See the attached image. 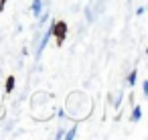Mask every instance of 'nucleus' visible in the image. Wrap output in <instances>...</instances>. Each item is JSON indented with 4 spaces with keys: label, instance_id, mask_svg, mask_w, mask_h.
<instances>
[{
    "label": "nucleus",
    "instance_id": "f257e3e1",
    "mask_svg": "<svg viewBox=\"0 0 148 140\" xmlns=\"http://www.w3.org/2000/svg\"><path fill=\"white\" fill-rule=\"evenodd\" d=\"M51 37H55V39H57V45L61 47L63 41H65V37H67V23H65V21L53 23V25H51Z\"/></svg>",
    "mask_w": 148,
    "mask_h": 140
},
{
    "label": "nucleus",
    "instance_id": "f03ea898",
    "mask_svg": "<svg viewBox=\"0 0 148 140\" xmlns=\"http://www.w3.org/2000/svg\"><path fill=\"white\" fill-rule=\"evenodd\" d=\"M49 39H51V27L47 29V33L41 37V41H39V47H37V53H35V57L39 59L41 55H43V51H45V47H47V43H49Z\"/></svg>",
    "mask_w": 148,
    "mask_h": 140
},
{
    "label": "nucleus",
    "instance_id": "7ed1b4c3",
    "mask_svg": "<svg viewBox=\"0 0 148 140\" xmlns=\"http://www.w3.org/2000/svg\"><path fill=\"white\" fill-rule=\"evenodd\" d=\"M43 0H33V4H31V10H33V14H35V19H39L41 16V12H43Z\"/></svg>",
    "mask_w": 148,
    "mask_h": 140
},
{
    "label": "nucleus",
    "instance_id": "20e7f679",
    "mask_svg": "<svg viewBox=\"0 0 148 140\" xmlns=\"http://www.w3.org/2000/svg\"><path fill=\"white\" fill-rule=\"evenodd\" d=\"M136 81H138V69H132V71L128 73V79H126V85H130V87H134V85H136Z\"/></svg>",
    "mask_w": 148,
    "mask_h": 140
},
{
    "label": "nucleus",
    "instance_id": "39448f33",
    "mask_svg": "<svg viewBox=\"0 0 148 140\" xmlns=\"http://www.w3.org/2000/svg\"><path fill=\"white\" fill-rule=\"evenodd\" d=\"M140 118H142V106H134V110H132V116H130V122H140Z\"/></svg>",
    "mask_w": 148,
    "mask_h": 140
},
{
    "label": "nucleus",
    "instance_id": "423d86ee",
    "mask_svg": "<svg viewBox=\"0 0 148 140\" xmlns=\"http://www.w3.org/2000/svg\"><path fill=\"white\" fill-rule=\"evenodd\" d=\"M14 83H16L14 75H8V77H6V93H12V91H14Z\"/></svg>",
    "mask_w": 148,
    "mask_h": 140
},
{
    "label": "nucleus",
    "instance_id": "0eeeda50",
    "mask_svg": "<svg viewBox=\"0 0 148 140\" xmlns=\"http://www.w3.org/2000/svg\"><path fill=\"white\" fill-rule=\"evenodd\" d=\"M75 136H77V128L73 126V128H71L69 132H65V136H63V138H67V140H73Z\"/></svg>",
    "mask_w": 148,
    "mask_h": 140
},
{
    "label": "nucleus",
    "instance_id": "6e6552de",
    "mask_svg": "<svg viewBox=\"0 0 148 140\" xmlns=\"http://www.w3.org/2000/svg\"><path fill=\"white\" fill-rule=\"evenodd\" d=\"M142 93H144V95H148V79H146V81H142Z\"/></svg>",
    "mask_w": 148,
    "mask_h": 140
},
{
    "label": "nucleus",
    "instance_id": "1a4fd4ad",
    "mask_svg": "<svg viewBox=\"0 0 148 140\" xmlns=\"http://www.w3.org/2000/svg\"><path fill=\"white\" fill-rule=\"evenodd\" d=\"M144 12H146V8H144V6H140V8H138V10H136V14H138V16H142V14H144Z\"/></svg>",
    "mask_w": 148,
    "mask_h": 140
},
{
    "label": "nucleus",
    "instance_id": "9d476101",
    "mask_svg": "<svg viewBox=\"0 0 148 140\" xmlns=\"http://www.w3.org/2000/svg\"><path fill=\"white\" fill-rule=\"evenodd\" d=\"M6 8V0H0V12H2Z\"/></svg>",
    "mask_w": 148,
    "mask_h": 140
}]
</instances>
